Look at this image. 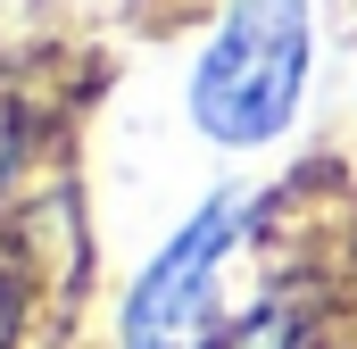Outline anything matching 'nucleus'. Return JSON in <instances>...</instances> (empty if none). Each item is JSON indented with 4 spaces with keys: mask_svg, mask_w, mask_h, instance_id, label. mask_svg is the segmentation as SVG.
I'll return each mask as SVG.
<instances>
[{
    "mask_svg": "<svg viewBox=\"0 0 357 349\" xmlns=\"http://www.w3.org/2000/svg\"><path fill=\"white\" fill-rule=\"evenodd\" d=\"M307 59H316V25L307 0H225L216 34L191 59V125L216 150H266L274 133H291L299 100H307Z\"/></svg>",
    "mask_w": 357,
    "mask_h": 349,
    "instance_id": "nucleus-1",
    "label": "nucleus"
},
{
    "mask_svg": "<svg viewBox=\"0 0 357 349\" xmlns=\"http://www.w3.org/2000/svg\"><path fill=\"white\" fill-rule=\"evenodd\" d=\"M17 341V291H8V274H0V349Z\"/></svg>",
    "mask_w": 357,
    "mask_h": 349,
    "instance_id": "nucleus-4",
    "label": "nucleus"
},
{
    "mask_svg": "<svg viewBox=\"0 0 357 349\" xmlns=\"http://www.w3.org/2000/svg\"><path fill=\"white\" fill-rule=\"evenodd\" d=\"M216 349H299V325H291V308H274V299H266V308H250Z\"/></svg>",
    "mask_w": 357,
    "mask_h": 349,
    "instance_id": "nucleus-3",
    "label": "nucleus"
},
{
    "mask_svg": "<svg viewBox=\"0 0 357 349\" xmlns=\"http://www.w3.org/2000/svg\"><path fill=\"white\" fill-rule=\"evenodd\" d=\"M250 225V191H216L158 242V258L133 274L116 341L125 349H216V274Z\"/></svg>",
    "mask_w": 357,
    "mask_h": 349,
    "instance_id": "nucleus-2",
    "label": "nucleus"
}]
</instances>
